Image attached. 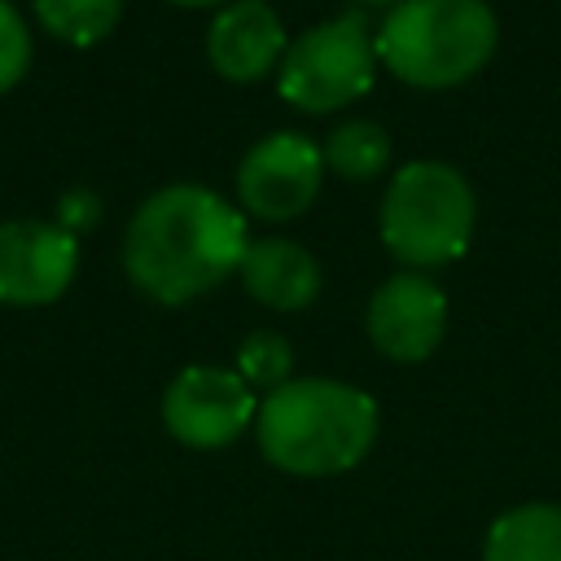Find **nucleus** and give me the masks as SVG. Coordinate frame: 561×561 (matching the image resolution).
Wrapping results in <instances>:
<instances>
[{"instance_id": "1", "label": "nucleus", "mask_w": 561, "mask_h": 561, "mask_svg": "<svg viewBox=\"0 0 561 561\" xmlns=\"http://www.w3.org/2000/svg\"><path fill=\"white\" fill-rule=\"evenodd\" d=\"M245 245V215L228 197L206 184H167L136 206L123 237V267L145 298L180 307L228 280Z\"/></svg>"}, {"instance_id": "2", "label": "nucleus", "mask_w": 561, "mask_h": 561, "mask_svg": "<svg viewBox=\"0 0 561 561\" xmlns=\"http://www.w3.org/2000/svg\"><path fill=\"white\" fill-rule=\"evenodd\" d=\"M377 399L333 377H289L267 390L254 412V443L263 460L289 478L351 473L377 443Z\"/></svg>"}, {"instance_id": "3", "label": "nucleus", "mask_w": 561, "mask_h": 561, "mask_svg": "<svg viewBox=\"0 0 561 561\" xmlns=\"http://www.w3.org/2000/svg\"><path fill=\"white\" fill-rule=\"evenodd\" d=\"M377 61L408 88L443 92L469 83L500 44L486 0H403L373 31Z\"/></svg>"}, {"instance_id": "4", "label": "nucleus", "mask_w": 561, "mask_h": 561, "mask_svg": "<svg viewBox=\"0 0 561 561\" xmlns=\"http://www.w3.org/2000/svg\"><path fill=\"white\" fill-rule=\"evenodd\" d=\"M473 224H478L473 184L451 162L438 158L403 162L381 193L377 232L381 245L408 272H425L460 259L473 241Z\"/></svg>"}, {"instance_id": "5", "label": "nucleus", "mask_w": 561, "mask_h": 561, "mask_svg": "<svg viewBox=\"0 0 561 561\" xmlns=\"http://www.w3.org/2000/svg\"><path fill=\"white\" fill-rule=\"evenodd\" d=\"M377 44L364 13H337L289 39L276 66V92L298 114H333L359 101L377 79Z\"/></svg>"}, {"instance_id": "6", "label": "nucleus", "mask_w": 561, "mask_h": 561, "mask_svg": "<svg viewBox=\"0 0 561 561\" xmlns=\"http://www.w3.org/2000/svg\"><path fill=\"white\" fill-rule=\"evenodd\" d=\"M259 399L237 377V368L188 364L162 390V425L175 443L193 451H219L254 425Z\"/></svg>"}, {"instance_id": "7", "label": "nucleus", "mask_w": 561, "mask_h": 561, "mask_svg": "<svg viewBox=\"0 0 561 561\" xmlns=\"http://www.w3.org/2000/svg\"><path fill=\"white\" fill-rule=\"evenodd\" d=\"M324 184V153L302 131H267L237 162V202L263 224H285L311 210Z\"/></svg>"}, {"instance_id": "8", "label": "nucleus", "mask_w": 561, "mask_h": 561, "mask_svg": "<svg viewBox=\"0 0 561 561\" xmlns=\"http://www.w3.org/2000/svg\"><path fill=\"white\" fill-rule=\"evenodd\" d=\"M364 329L381 359L421 364L447 333V294L425 272H394L373 289Z\"/></svg>"}, {"instance_id": "9", "label": "nucleus", "mask_w": 561, "mask_h": 561, "mask_svg": "<svg viewBox=\"0 0 561 561\" xmlns=\"http://www.w3.org/2000/svg\"><path fill=\"white\" fill-rule=\"evenodd\" d=\"M79 267V241L48 219L0 224V302L44 307L61 298Z\"/></svg>"}, {"instance_id": "10", "label": "nucleus", "mask_w": 561, "mask_h": 561, "mask_svg": "<svg viewBox=\"0 0 561 561\" xmlns=\"http://www.w3.org/2000/svg\"><path fill=\"white\" fill-rule=\"evenodd\" d=\"M289 48L285 22L267 0H232L215 9L206 31V57L215 75L228 83H259L267 79Z\"/></svg>"}, {"instance_id": "11", "label": "nucleus", "mask_w": 561, "mask_h": 561, "mask_svg": "<svg viewBox=\"0 0 561 561\" xmlns=\"http://www.w3.org/2000/svg\"><path fill=\"white\" fill-rule=\"evenodd\" d=\"M241 289L267 311H307L320 298V263L289 237H259L241 254Z\"/></svg>"}, {"instance_id": "12", "label": "nucleus", "mask_w": 561, "mask_h": 561, "mask_svg": "<svg viewBox=\"0 0 561 561\" xmlns=\"http://www.w3.org/2000/svg\"><path fill=\"white\" fill-rule=\"evenodd\" d=\"M482 561H561V504L530 500L504 508L486 526Z\"/></svg>"}, {"instance_id": "13", "label": "nucleus", "mask_w": 561, "mask_h": 561, "mask_svg": "<svg viewBox=\"0 0 561 561\" xmlns=\"http://www.w3.org/2000/svg\"><path fill=\"white\" fill-rule=\"evenodd\" d=\"M320 153H324V167L333 175L364 184V180L386 171V162H390V131L381 123H373V118H346V123H337L324 136Z\"/></svg>"}, {"instance_id": "14", "label": "nucleus", "mask_w": 561, "mask_h": 561, "mask_svg": "<svg viewBox=\"0 0 561 561\" xmlns=\"http://www.w3.org/2000/svg\"><path fill=\"white\" fill-rule=\"evenodd\" d=\"M35 18L61 44L88 48V44H101L118 26L123 0H35Z\"/></svg>"}, {"instance_id": "15", "label": "nucleus", "mask_w": 561, "mask_h": 561, "mask_svg": "<svg viewBox=\"0 0 561 561\" xmlns=\"http://www.w3.org/2000/svg\"><path fill=\"white\" fill-rule=\"evenodd\" d=\"M237 377L254 390H276V386H285L289 377H294V346H289V337H280L276 329H254V333H245L241 337V346H237Z\"/></svg>"}, {"instance_id": "16", "label": "nucleus", "mask_w": 561, "mask_h": 561, "mask_svg": "<svg viewBox=\"0 0 561 561\" xmlns=\"http://www.w3.org/2000/svg\"><path fill=\"white\" fill-rule=\"evenodd\" d=\"M31 66V35H26V22L22 13L0 0V92H9Z\"/></svg>"}, {"instance_id": "17", "label": "nucleus", "mask_w": 561, "mask_h": 561, "mask_svg": "<svg viewBox=\"0 0 561 561\" xmlns=\"http://www.w3.org/2000/svg\"><path fill=\"white\" fill-rule=\"evenodd\" d=\"M96 210H101V197L88 193V188H79V193H66V197H61V215H57V224H61L66 232H75V228L96 224Z\"/></svg>"}, {"instance_id": "18", "label": "nucleus", "mask_w": 561, "mask_h": 561, "mask_svg": "<svg viewBox=\"0 0 561 561\" xmlns=\"http://www.w3.org/2000/svg\"><path fill=\"white\" fill-rule=\"evenodd\" d=\"M171 4H180V9H224L232 0H171Z\"/></svg>"}, {"instance_id": "19", "label": "nucleus", "mask_w": 561, "mask_h": 561, "mask_svg": "<svg viewBox=\"0 0 561 561\" xmlns=\"http://www.w3.org/2000/svg\"><path fill=\"white\" fill-rule=\"evenodd\" d=\"M355 4H364V9H394V4H403V0H355Z\"/></svg>"}]
</instances>
